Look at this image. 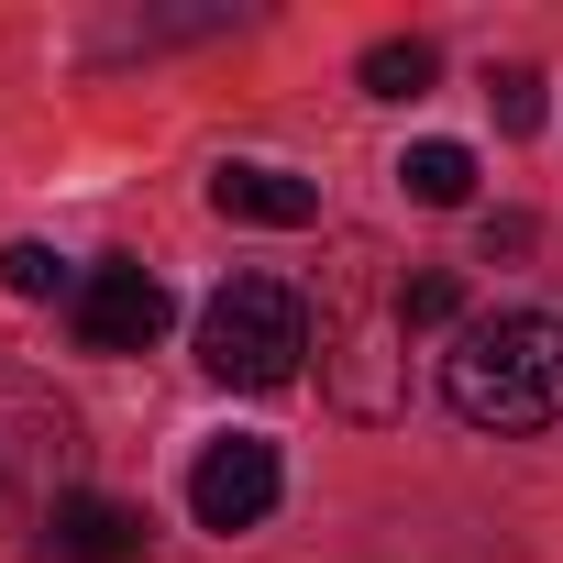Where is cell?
Wrapping results in <instances>:
<instances>
[{"label": "cell", "mask_w": 563, "mask_h": 563, "mask_svg": "<svg viewBox=\"0 0 563 563\" xmlns=\"http://www.w3.org/2000/svg\"><path fill=\"white\" fill-rule=\"evenodd\" d=\"M442 398L475 431H552L563 420V321L552 310H486L442 354Z\"/></svg>", "instance_id": "6da1fadb"}, {"label": "cell", "mask_w": 563, "mask_h": 563, "mask_svg": "<svg viewBox=\"0 0 563 563\" xmlns=\"http://www.w3.org/2000/svg\"><path fill=\"white\" fill-rule=\"evenodd\" d=\"M67 497H78V409L45 376L0 365V530H45Z\"/></svg>", "instance_id": "7a4b0ae2"}, {"label": "cell", "mask_w": 563, "mask_h": 563, "mask_svg": "<svg viewBox=\"0 0 563 563\" xmlns=\"http://www.w3.org/2000/svg\"><path fill=\"white\" fill-rule=\"evenodd\" d=\"M299 354H310V299L299 288H276V276H232V288H210V310H199V365L221 376V387H288L299 376Z\"/></svg>", "instance_id": "3957f363"}, {"label": "cell", "mask_w": 563, "mask_h": 563, "mask_svg": "<svg viewBox=\"0 0 563 563\" xmlns=\"http://www.w3.org/2000/svg\"><path fill=\"white\" fill-rule=\"evenodd\" d=\"M166 332V276L155 265H89L78 276V343L89 354H155Z\"/></svg>", "instance_id": "277c9868"}, {"label": "cell", "mask_w": 563, "mask_h": 563, "mask_svg": "<svg viewBox=\"0 0 563 563\" xmlns=\"http://www.w3.org/2000/svg\"><path fill=\"white\" fill-rule=\"evenodd\" d=\"M276 486H288V475H276V442H210L199 464H188V508H199V530H254L265 508H276Z\"/></svg>", "instance_id": "5b68a950"}, {"label": "cell", "mask_w": 563, "mask_h": 563, "mask_svg": "<svg viewBox=\"0 0 563 563\" xmlns=\"http://www.w3.org/2000/svg\"><path fill=\"white\" fill-rule=\"evenodd\" d=\"M210 210H221V221H265V232H299V221H321V188L288 177V166L232 155V166H210Z\"/></svg>", "instance_id": "8992f818"}, {"label": "cell", "mask_w": 563, "mask_h": 563, "mask_svg": "<svg viewBox=\"0 0 563 563\" xmlns=\"http://www.w3.org/2000/svg\"><path fill=\"white\" fill-rule=\"evenodd\" d=\"M34 541H45L56 563H133V552H144V508H122V497H89V486H78Z\"/></svg>", "instance_id": "52a82bcc"}, {"label": "cell", "mask_w": 563, "mask_h": 563, "mask_svg": "<svg viewBox=\"0 0 563 563\" xmlns=\"http://www.w3.org/2000/svg\"><path fill=\"white\" fill-rule=\"evenodd\" d=\"M398 188H409L420 210H464V199H475V155H464V144H409V155H398Z\"/></svg>", "instance_id": "ba28073f"}, {"label": "cell", "mask_w": 563, "mask_h": 563, "mask_svg": "<svg viewBox=\"0 0 563 563\" xmlns=\"http://www.w3.org/2000/svg\"><path fill=\"white\" fill-rule=\"evenodd\" d=\"M354 78H365L376 100H420V89L442 78V56H431L420 34H387V45H365V67H354Z\"/></svg>", "instance_id": "9c48e42d"}, {"label": "cell", "mask_w": 563, "mask_h": 563, "mask_svg": "<svg viewBox=\"0 0 563 563\" xmlns=\"http://www.w3.org/2000/svg\"><path fill=\"white\" fill-rule=\"evenodd\" d=\"M0 288H12V299H78V276L45 243H0Z\"/></svg>", "instance_id": "30bf717a"}, {"label": "cell", "mask_w": 563, "mask_h": 563, "mask_svg": "<svg viewBox=\"0 0 563 563\" xmlns=\"http://www.w3.org/2000/svg\"><path fill=\"white\" fill-rule=\"evenodd\" d=\"M453 310H464V276H453V265H431V276L398 288V332H442Z\"/></svg>", "instance_id": "8fae6325"}, {"label": "cell", "mask_w": 563, "mask_h": 563, "mask_svg": "<svg viewBox=\"0 0 563 563\" xmlns=\"http://www.w3.org/2000/svg\"><path fill=\"white\" fill-rule=\"evenodd\" d=\"M486 100H497V122H508V133H541V67H497V89H486Z\"/></svg>", "instance_id": "7c38bea8"}]
</instances>
